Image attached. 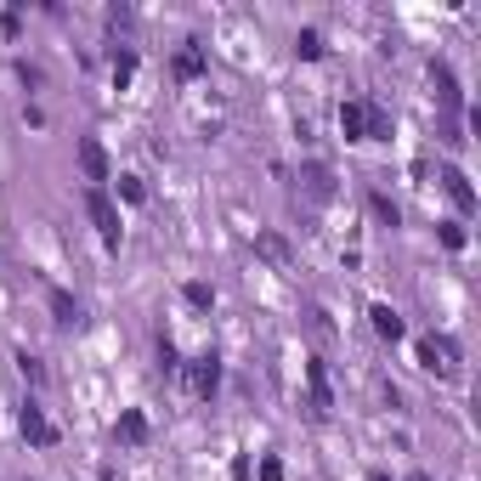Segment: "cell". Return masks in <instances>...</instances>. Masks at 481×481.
Returning <instances> with one entry per match:
<instances>
[{
    "label": "cell",
    "mask_w": 481,
    "mask_h": 481,
    "mask_svg": "<svg viewBox=\"0 0 481 481\" xmlns=\"http://www.w3.org/2000/svg\"><path fill=\"white\" fill-rule=\"evenodd\" d=\"M86 216H91V227H97V238L108 244V249H119L125 221H119V204L108 199V187H86Z\"/></svg>",
    "instance_id": "obj_1"
},
{
    "label": "cell",
    "mask_w": 481,
    "mask_h": 481,
    "mask_svg": "<svg viewBox=\"0 0 481 481\" xmlns=\"http://www.w3.org/2000/svg\"><path fill=\"white\" fill-rule=\"evenodd\" d=\"M187 391L204 396V402L221 391V357H216V351H199V357L187 363Z\"/></svg>",
    "instance_id": "obj_2"
},
{
    "label": "cell",
    "mask_w": 481,
    "mask_h": 481,
    "mask_svg": "<svg viewBox=\"0 0 481 481\" xmlns=\"http://www.w3.org/2000/svg\"><path fill=\"white\" fill-rule=\"evenodd\" d=\"M420 368L458 374V340H448V334H425V340H420Z\"/></svg>",
    "instance_id": "obj_3"
},
{
    "label": "cell",
    "mask_w": 481,
    "mask_h": 481,
    "mask_svg": "<svg viewBox=\"0 0 481 481\" xmlns=\"http://www.w3.org/2000/svg\"><path fill=\"white\" fill-rule=\"evenodd\" d=\"M79 176H86V187H102V181H114L108 148H102L97 136H86V142H79Z\"/></svg>",
    "instance_id": "obj_4"
},
{
    "label": "cell",
    "mask_w": 481,
    "mask_h": 481,
    "mask_svg": "<svg viewBox=\"0 0 481 481\" xmlns=\"http://www.w3.org/2000/svg\"><path fill=\"white\" fill-rule=\"evenodd\" d=\"M17 425H23V436H29L34 448H57V425L46 420V408H40V402H23V408H17Z\"/></svg>",
    "instance_id": "obj_5"
},
{
    "label": "cell",
    "mask_w": 481,
    "mask_h": 481,
    "mask_svg": "<svg viewBox=\"0 0 481 481\" xmlns=\"http://www.w3.org/2000/svg\"><path fill=\"white\" fill-rule=\"evenodd\" d=\"M442 193L453 199L458 216H476V187H470V176L458 171V164H442Z\"/></svg>",
    "instance_id": "obj_6"
},
{
    "label": "cell",
    "mask_w": 481,
    "mask_h": 481,
    "mask_svg": "<svg viewBox=\"0 0 481 481\" xmlns=\"http://www.w3.org/2000/svg\"><path fill=\"white\" fill-rule=\"evenodd\" d=\"M430 86H436V97H442L448 119H458V114H465V91H458V79H453V69H448V62H430Z\"/></svg>",
    "instance_id": "obj_7"
},
{
    "label": "cell",
    "mask_w": 481,
    "mask_h": 481,
    "mask_svg": "<svg viewBox=\"0 0 481 481\" xmlns=\"http://www.w3.org/2000/svg\"><path fill=\"white\" fill-rule=\"evenodd\" d=\"M301 187H306V199H311V204H328V199H334V171L311 159V164H301Z\"/></svg>",
    "instance_id": "obj_8"
},
{
    "label": "cell",
    "mask_w": 481,
    "mask_h": 481,
    "mask_svg": "<svg viewBox=\"0 0 481 481\" xmlns=\"http://www.w3.org/2000/svg\"><path fill=\"white\" fill-rule=\"evenodd\" d=\"M255 255H261V261H272L278 272L295 266V249H289V238H283V233H255Z\"/></svg>",
    "instance_id": "obj_9"
},
{
    "label": "cell",
    "mask_w": 481,
    "mask_h": 481,
    "mask_svg": "<svg viewBox=\"0 0 481 481\" xmlns=\"http://www.w3.org/2000/svg\"><path fill=\"white\" fill-rule=\"evenodd\" d=\"M114 436H119L125 448H142V442L153 436V430H148V413H142V408H125V413H119V425H114Z\"/></svg>",
    "instance_id": "obj_10"
},
{
    "label": "cell",
    "mask_w": 481,
    "mask_h": 481,
    "mask_svg": "<svg viewBox=\"0 0 481 481\" xmlns=\"http://www.w3.org/2000/svg\"><path fill=\"white\" fill-rule=\"evenodd\" d=\"M340 136L346 142H368V97H357V102L340 108Z\"/></svg>",
    "instance_id": "obj_11"
},
{
    "label": "cell",
    "mask_w": 481,
    "mask_h": 481,
    "mask_svg": "<svg viewBox=\"0 0 481 481\" xmlns=\"http://www.w3.org/2000/svg\"><path fill=\"white\" fill-rule=\"evenodd\" d=\"M306 385H311V413H328L334 408V391H328V368L318 357L306 363Z\"/></svg>",
    "instance_id": "obj_12"
},
{
    "label": "cell",
    "mask_w": 481,
    "mask_h": 481,
    "mask_svg": "<svg viewBox=\"0 0 481 481\" xmlns=\"http://www.w3.org/2000/svg\"><path fill=\"white\" fill-rule=\"evenodd\" d=\"M368 318H374V334H380V340H402V334H408V323L396 318V306H385V301H374Z\"/></svg>",
    "instance_id": "obj_13"
},
{
    "label": "cell",
    "mask_w": 481,
    "mask_h": 481,
    "mask_svg": "<svg viewBox=\"0 0 481 481\" xmlns=\"http://www.w3.org/2000/svg\"><path fill=\"white\" fill-rule=\"evenodd\" d=\"M171 69H176V79H199L204 69H210V62H204V46H199V40H187V46L176 51V62H171Z\"/></svg>",
    "instance_id": "obj_14"
},
{
    "label": "cell",
    "mask_w": 481,
    "mask_h": 481,
    "mask_svg": "<svg viewBox=\"0 0 481 481\" xmlns=\"http://www.w3.org/2000/svg\"><path fill=\"white\" fill-rule=\"evenodd\" d=\"M46 306H51V318H57L62 328H74V323H79V301L69 295V289H57V283H51V289H46Z\"/></svg>",
    "instance_id": "obj_15"
},
{
    "label": "cell",
    "mask_w": 481,
    "mask_h": 481,
    "mask_svg": "<svg viewBox=\"0 0 481 481\" xmlns=\"http://www.w3.org/2000/svg\"><path fill=\"white\" fill-rule=\"evenodd\" d=\"M181 301L193 306V311H210L216 306V289L210 283H181Z\"/></svg>",
    "instance_id": "obj_16"
},
{
    "label": "cell",
    "mask_w": 481,
    "mask_h": 481,
    "mask_svg": "<svg viewBox=\"0 0 481 481\" xmlns=\"http://www.w3.org/2000/svg\"><path fill=\"white\" fill-rule=\"evenodd\" d=\"M368 142H391V114L380 102H368Z\"/></svg>",
    "instance_id": "obj_17"
},
{
    "label": "cell",
    "mask_w": 481,
    "mask_h": 481,
    "mask_svg": "<svg viewBox=\"0 0 481 481\" xmlns=\"http://www.w3.org/2000/svg\"><path fill=\"white\" fill-rule=\"evenodd\" d=\"M295 57L318 62V57H323V34H318V29H301V34H295Z\"/></svg>",
    "instance_id": "obj_18"
},
{
    "label": "cell",
    "mask_w": 481,
    "mask_h": 481,
    "mask_svg": "<svg viewBox=\"0 0 481 481\" xmlns=\"http://www.w3.org/2000/svg\"><path fill=\"white\" fill-rule=\"evenodd\" d=\"M17 374H23L29 385H46V363H40V357H29V351H17Z\"/></svg>",
    "instance_id": "obj_19"
},
{
    "label": "cell",
    "mask_w": 481,
    "mask_h": 481,
    "mask_svg": "<svg viewBox=\"0 0 481 481\" xmlns=\"http://www.w3.org/2000/svg\"><path fill=\"white\" fill-rule=\"evenodd\" d=\"M131 74H136V51H119L114 57V86L125 91V86H131Z\"/></svg>",
    "instance_id": "obj_20"
},
{
    "label": "cell",
    "mask_w": 481,
    "mask_h": 481,
    "mask_svg": "<svg viewBox=\"0 0 481 481\" xmlns=\"http://www.w3.org/2000/svg\"><path fill=\"white\" fill-rule=\"evenodd\" d=\"M119 199H125V204H142V199H148V187H142V176H119Z\"/></svg>",
    "instance_id": "obj_21"
},
{
    "label": "cell",
    "mask_w": 481,
    "mask_h": 481,
    "mask_svg": "<svg viewBox=\"0 0 481 481\" xmlns=\"http://www.w3.org/2000/svg\"><path fill=\"white\" fill-rule=\"evenodd\" d=\"M176 368H181L176 346H171V340H164V334H159V374H176Z\"/></svg>",
    "instance_id": "obj_22"
},
{
    "label": "cell",
    "mask_w": 481,
    "mask_h": 481,
    "mask_svg": "<svg viewBox=\"0 0 481 481\" xmlns=\"http://www.w3.org/2000/svg\"><path fill=\"white\" fill-rule=\"evenodd\" d=\"M368 204H374V216H380L385 227H396V221H402V216H396V204H391V199H380V193H374Z\"/></svg>",
    "instance_id": "obj_23"
},
{
    "label": "cell",
    "mask_w": 481,
    "mask_h": 481,
    "mask_svg": "<svg viewBox=\"0 0 481 481\" xmlns=\"http://www.w3.org/2000/svg\"><path fill=\"white\" fill-rule=\"evenodd\" d=\"M131 23H136L131 6H108V29H131Z\"/></svg>",
    "instance_id": "obj_24"
},
{
    "label": "cell",
    "mask_w": 481,
    "mask_h": 481,
    "mask_svg": "<svg viewBox=\"0 0 481 481\" xmlns=\"http://www.w3.org/2000/svg\"><path fill=\"white\" fill-rule=\"evenodd\" d=\"M442 244H448V249H465V227H458V221H442Z\"/></svg>",
    "instance_id": "obj_25"
},
{
    "label": "cell",
    "mask_w": 481,
    "mask_h": 481,
    "mask_svg": "<svg viewBox=\"0 0 481 481\" xmlns=\"http://www.w3.org/2000/svg\"><path fill=\"white\" fill-rule=\"evenodd\" d=\"M261 481H283V458H261Z\"/></svg>",
    "instance_id": "obj_26"
},
{
    "label": "cell",
    "mask_w": 481,
    "mask_h": 481,
    "mask_svg": "<svg viewBox=\"0 0 481 481\" xmlns=\"http://www.w3.org/2000/svg\"><path fill=\"white\" fill-rule=\"evenodd\" d=\"M408 481H436V476H425V470H413V476H408Z\"/></svg>",
    "instance_id": "obj_27"
},
{
    "label": "cell",
    "mask_w": 481,
    "mask_h": 481,
    "mask_svg": "<svg viewBox=\"0 0 481 481\" xmlns=\"http://www.w3.org/2000/svg\"><path fill=\"white\" fill-rule=\"evenodd\" d=\"M368 481H391V476H385V470H374V476H368Z\"/></svg>",
    "instance_id": "obj_28"
}]
</instances>
